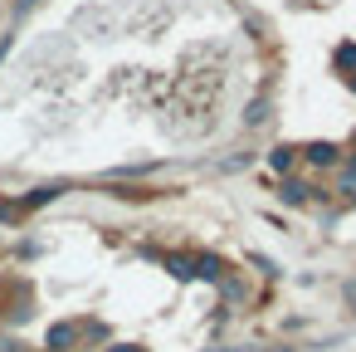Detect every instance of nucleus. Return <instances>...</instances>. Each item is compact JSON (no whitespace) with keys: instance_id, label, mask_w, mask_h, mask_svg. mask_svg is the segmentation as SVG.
<instances>
[{"instance_id":"6","label":"nucleus","mask_w":356,"mask_h":352,"mask_svg":"<svg viewBox=\"0 0 356 352\" xmlns=\"http://www.w3.org/2000/svg\"><path fill=\"white\" fill-rule=\"evenodd\" d=\"M293 162H298V147H273V152H268V167H273V171H288Z\"/></svg>"},{"instance_id":"13","label":"nucleus","mask_w":356,"mask_h":352,"mask_svg":"<svg viewBox=\"0 0 356 352\" xmlns=\"http://www.w3.org/2000/svg\"><path fill=\"white\" fill-rule=\"evenodd\" d=\"M108 352H142V347H132V342H127V347H108Z\"/></svg>"},{"instance_id":"4","label":"nucleus","mask_w":356,"mask_h":352,"mask_svg":"<svg viewBox=\"0 0 356 352\" xmlns=\"http://www.w3.org/2000/svg\"><path fill=\"white\" fill-rule=\"evenodd\" d=\"M74 337H79V328H74V323H54V328H49V347H54V352H69V342H74Z\"/></svg>"},{"instance_id":"7","label":"nucleus","mask_w":356,"mask_h":352,"mask_svg":"<svg viewBox=\"0 0 356 352\" xmlns=\"http://www.w3.org/2000/svg\"><path fill=\"white\" fill-rule=\"evenodd\" d=\"M264 118H268V98H254V103L244 108V123H249V128H259Z\"/></svg>"},{"instance_id":"10","label":"nucleus","mask_w":356,"mask_h":352,"mask_svg":"<svg viewBox=\"0 0 356 352\" xmlns=\"http://www.w3.org/2000/svg\"><path fill=\"white\" fill-rule=\"evenodd\" d=\"M341 191H346V196H356V167H346V171H341Z\"/></svg>"},{"instance_id":"3","label":"nucleus","mask_w":356,"mask_h":352,"mask_svg":"<svg viewBox=\"0 0 356 352\" xmlns=\"http://www.w3.org/2000/svg\"><path fill=\"white\" fill-rule=\"evenodd\" d=\"M191 269H195V279H225V259L220 254H200Z\"/></svg>"},{"instance_id":"15","label":"nucleus","mask_w":356,"mask_h":352,"mask_svg":"<svg viewBox=\"0 0 356 352\" xmlns=\"http://www.w3.org/2000/svg\"><path fill=\"white\" fill-rule=\"evenodd\" d=\"M346 84H351V89H356V74H351V79H346Z\"/></svg>"},{"instance_id":"8","label":"nucleus","mask_w":356,"mask_h":352,"mask_svg":"<svg viewBox=\"0 0 356 352\" xmlns=\"http://www.w3.org/2000/svg\"><path fill=\"white\" fill-rule=\"evenodd\" d=\"M283 201H288V206H302V201H307V186H302V181H283Z\"/></svg>"},{"instance_id":"12","label":"nucleus","mask_w":356,"mask_h":352,"mask_svg":"<svg viewBox=\"0 0 356 352\" xmlns=\"http://www.w3.org/2000/svg\"><path fill=\"white\" fill-rule=\"evenodd\" d=\"M30 6H40V0H20V6H15V10H20V15H25V10H30Z\"/></svg>"},{"instance_id":"9","label":"nucleus","mask_w":356,"mask_h":352,"mask_svg":"<svg viewBox=\"0 0 356 352\" xmlns=\"http://www.w3.org/2000/svg\"><path fill=\"white\" fill-rule=\"evenodd\" d=\"M166 269H171V279H195L191 259H181V254H171V259H166Z\"/></svg>"},{"instance_id":"5","label":"nucleus","mask_w":356,"mask_h":352,"mask_svg":"<svg viewBox=\"0 0 356 352\" xmlns=\"http://www.w3.org/2000/svg\"><path fill=\"white\" fill-rule=\"evenodd\" d=\"M332 64H337V69H341V74L351 79V74H356V40H346V45H341V49L332 54Z\"/></svg>"},{"instance_id":"2","label":"nucleus","mask_w":356,"mask_h":352,"mask_svg":"<svg viewBox=\"0 0 356 352\" xmlns=\"http://www.w3.org/2000/svg\"><path fill=\"white\" fill-rule=\"evenodd\" d=\"M54 196H64V181H49V186H35V191H30V196H25L20 206H25V211H35V206H49Z\"/></svg>"},{"instance_id":"11","label":"nucleus","mask_w":356,"mask_h":352,"mask_svg":"<svg viewBox=\"0 0 356 352\" xmlns=\"http://www.w3.org/2000/svg\"><path fill=\"white\" fill-rule=\"evenodd\" d=\"M20 215V206H10V201H0V220H15Z\"/></svg>"},{"instance_id":"14","label":"nucleus","mask_w":356,"mask_h":352,"mask_svg":"<svg viewBox=\"0 0 356 352\" xmlns=\"http://www.w3.org/2000/svg\"><path fill=\"white\" fill-rule=\"evenodd\" d=\"M6 49H10V35H6V40H0V59H6Z\"/></svg>"},{"instance_id":"1","label":"nucleus","mask_w":356,"mask_h":352,"mask_svg":"<svg viewBox=\"0 0 356 352\" xmlns=\"http://www.w3.org/2000/svg\"><path fill=\"white\" fill-rule=\"evenodd\" d=\"M302 157H307L312 167H337V142H307Z\"/></svg>"}]
</instances>
